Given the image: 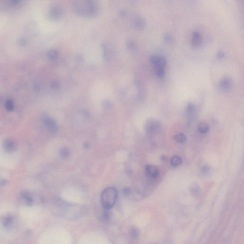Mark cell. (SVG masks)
<instances>
[{
  "label": "cell",
  "instance_id": "obj_7",
  "mask_svg": "<svg viewBox=\"0 0 244 244\" xmlns=\"http://www.w3.org/2000/svg\"><path fill=\"white\" fill-rule=\"evenodd\" d=\"M202 37L198 32L195 31L192 34V44L194 46L198 47L202 43Z\"/></svg>",
  "mask_w": 244,
  "mask_h": 244
},
{
  "label": "cell",
  "instance_id": "obj_10",
  "mask_svg": "<svg viewBox=\"0 0 244 244\" xmlns=\"http://www.w3.org/2000/svg\"><path fill=\"white\" fill-rule=\"evenodd\" d=\"M210 129L209 125L206 123H201L198 125V130L202 134H205L208 132Z\"/></svg>",
  "mask_w": 244,
  "mask_h": 244
},
{
  "label": "cell",
  "instance_id": "obj_4",
  "mask_svg": "<svg viewBox=\"0 0 244 244\" xmlns=\"http://www.w3.org/2000/svg\"><path fill=\"white\" fill-rule=\"evenodd\" d=\"M145 172L148 177L152 179H156L160 175L159 169L155 166L147 165L145 167Z\"/></svg>",
  "mask_w": 244,
  "mask_h": 244
},
{
  "label": "cell",
  "instance_id": "obj_11",
  "mask_svg": "<svg viewBox=\"0 0 244 244\" xmlns=\"http://www.w3.org/2000/svg\"><path fill=\"white\" fill-rule=\"evenodd\" d=\"M182 163V158L179 156H174L171 160V165L173 167H176L180 166Z\"/></svg>",
  "mask_w": 244,
  "mask_h": 244
},
{
  "label": "cell",
  "instance_id": "obj_19",
  "mask_svg": "<svg viewBox=\"0 0 244 244\" xmlns=\"http://www.w3.org/2000/svg\"><path fill=\"white\" fill-rule=\"evenodd\" d=\"M163 38L166 42L170 43L172 41V37L171 35L168 33L165 34L163 36Z\"/></svg>",
  "mask_w": 244,
  "mask_h": 244
},
{
  "label": "cell",
  "instance_id": "obj_5",
  "mask_svg": "<svg viewBox=\"0 0 244 244\" xmlns=\"http://www.w3.org/2000/svg\"><path fill=\"white\" fill-rule=\"evenodd\" d=\"M233 84V80L227 76L222 78L219 82V87L223 91L230 90L232 87Z\"/></svg>",
  "mask_w": 244,
  "mask_h": 244
},
{
  "label": "cell",
  "instance_id": "obj_9",
  "mask_svg": "<svg viewBox=\"0 0 244 244\" xmlns=\"http://www.w3.org/2000/svg\"><path fill=\"white\" fill-rule=\"evenodd\" d=\"M100 220L103 223L108 222L111 218V213L109 209L104 208V211L102 212L100 216Z\"/></svg>",
  "mask_w": 244,
  "mask_h": 244
},
{
  "label": "cell",
  "instance_id": "obj_6",
  "mask_svg": "<svg viewBox=\"0 0 244 244\" xmlns=\"http://www.w3.org/2000/svg\"><path fill=\"white\" fill-rule=\"evenodd\" d=\"M44 123L49 130L52 132H57L58 126L55 121L51 118H46L44 120Z\"/></svg>",
  "mask_w": 244,
  "mask_h": 244
},
{
  "label": "cell",
  "instance_id": "obj_1",
  "mask_svg": "<svg viewBox=\"0 0 244 244\" xmlns=\"http://www.w3.org/2000/svg\"><path fill=\"white\" fill-rule=\"evenodd\" d=\"M117 192L116 189L110 187L106 188L101 194V202L105 209L110 210L114 207L117 199Z\"/></svg>",
  "mask_w": 244,
  "mask_h": 244
},
{
  "label": "cell",
  "instance_id": "obj_22",
  "mask_svg": "<svg viewBox=\"0 0 244 244\" xmlns=\"http://www.w3.org/2000/svg\"><path fill=\"white\" fill-rule=\"evenodd\" d=\"M6 106H7V108L8 110H11L12 109H13V103H11V102L7 103Z\"/></svg>",
  "mask_w": 244,
  "mask_h": 244
},
{
  "label": "cell",
  "instance_id": "obj_18",
  "mask_svg": "<svg viewBox=\"0 0 244 244\" xmlns=\"http://www.w3.org/2000/svg\"><path fill=\"white\" fill-rule=\"evenodd\" d=\"M136 26L138 28L141 29L143 27L144 25V21L142 17H139L136 19Z\"/></svg>",
  "mask_w": 244,
  "mask_h": 244
},
{
  "label": "cell",
  "instance_id": "obj_14",
  "mask_svg": "<svg viewBox=\"0 0 244 244\" xmlns=\"http://www.w3.org/2000/svg\"><path fill=\"white\" fill-rule=\"evenodd\" d=\"M174 139L178 143L183 144L185 143L186 140V137L183 133H179L175 135Z\"/></svg>",
  "mask_w": 244,
  "mask_h": 244
},
{
  "label": "cell",
  "instance_id": "obj_13",
  "mask_svg": "<svg viewBox=\"0 0 244 244\" xmlns=\"http://www.w3.org/2000/svg\"><path fill=\"white\" fill-rule=\"evenodd\" d=\"M130 236L132 239H136L139 236L140 232L138 228L135 227H132L130 229L129 231Z\"/></svg>",
  "mask_w": 244,
  "mask_h": 244
},
{
  "label": "cell",
  "instance_id": "obj_16",
  "mask_svg": "<svg viewBox=\"0 0 244 244\" xmlns=\"http://www.w3.org/2000/svg\"><path fill=\"white\" fill-rule=\"evenodd\" d=\"M155 73L157 77H159L160 78H162L163 77H165V74H166L165 68H156V70H155Z\"/></svg>",
  "mask_w": 244,
  "mask_h": 244
},
{
  "label": "cell",
  "instance_id": "obj_17",
  "mask_svg": "<svg viewBox=\"0 0 244 244\" xmlns=\"http://www.w3.org/2000/svg\"><path fill=\"white\" fill-rule=\"evenodd\" d=\"M61 157L62 158H66L69 155V151L67 148L64 147L62 149L60 152Z\"/></svg>",
  "mask_w": 244,
  "mask_h": 244
},
{
  "label": "cell",
  "instance_id": "obj_23",
  "mask_svg": "<svg viewBox=\"0 0 244 244\" xmlns=\"http://www.w3.org/2000/svg\"><path fill=\"white\" fill-rule=\"evenodd\" d=\"M161 158V159L163 161H166V157H165V156H162Z\"/></svg>",
  "mask_w": 244,
  "mask_h": 244
},
{
  "label": "cell",
  "instance_id": "obj_15",
  "mask_svg": "<svg viewBox=\"0 0 244 244\" xmlns=\"http://www.w3.org/2000/svg\"><path fill=\"white\" fill-rule=\"evenodd\" d=\"M195 110V106L193 103H189L187 105V109H186V112H187L188 116H189V117H192V116H193L194 114Z\"/></svg>",
  "mask_w": 244,
  "mask_h": 244
},
{
  "label": "cell",
  "instance_id": "obj_20",
  "mask_svg": "<svg viewBox=\"0 0 244 244\" xmlns=\"http://www.w3.org/2000/svg\"><path fill=\"white\" fill-rule=\"evenodd\" d=\"M209 171V167L207 166H204L202 169V172L204 174H207Z\"/></svg>",
  "mask_w": 244,
  "mask_h": 244
},
{
  "label": "cell",
  "instance_id": "obj_3",
  "mask_svg": "<svg viewBox=\"0 0 244 244\" xmlns=\"http://www.w3.org/2000/svg\"><path fill=\"white\" fill-rule=\"evenodd\" d=\"M150 61L156 68H165L166 64V59L162 56L154 55L150 57Z\"/></svg>",
  "mask_w": 244,
  "mask_h": 244
},
{
  "label": "cell",
  "instance_id": "obj_21",
  "mask_svg": "<svg viewBox=\"0 0 244 244\" xmlns=\"http://www.w3.org/2000/svg\"><path fill=\"white\" fill-rule=\"evenodd\" d=\"M224 55H224V52L222 51L219 52L217 54V58H219V59L223 58L224 57Z\"/></svg>",
  "mask_w": 244,
  "mask_h": 244
},
{
  "label": "cell",
  "instance_id": "obj_12",
  "mask_svg": "<svg viewBox=\"0 0 244 244\" xmlns=\"http://www.w3.org/2000/svg\"><path fill=\"white\" fill-rule=\"evenodd\" d=\"M189 190L193 195H197L200 192V187L198 184L194 183L190 185Z\"/></svg>",
  "mask_w": 244,
  "mask_h": 244
},
{
  "label": "cell",
  "instance_id": "obj_2",
  "mask_svg": "<svg viewBox=\"0 0 244 244\" xmlns=\"http://www.w3.org/2000/svg\"><path fill=\"white\" fill-rule=\"evenodd\" d=\"M161 129V123L158 120L156 119H150L145 123V132L148 136H156L159 134Z\"/></svg>",
  "mask_w": 244,
  "mask_h": 244
},
{
  "label": "cell",
  "instance_id": "obj_8",
  "mask_svg": "<svg viewBox=\"0 0 244 244\" xmlns=\"http://www.w3.org/2000/svg\"><path fill=\"white\" fill-rule=\"evenodd\" d=\"M4 146L5 150L9 152H12L16 150V145L11 139L6 140L4 142Z\"/></svg>",
  "mask_w": 244,
  "mask_h": 244
}]
</instances>
